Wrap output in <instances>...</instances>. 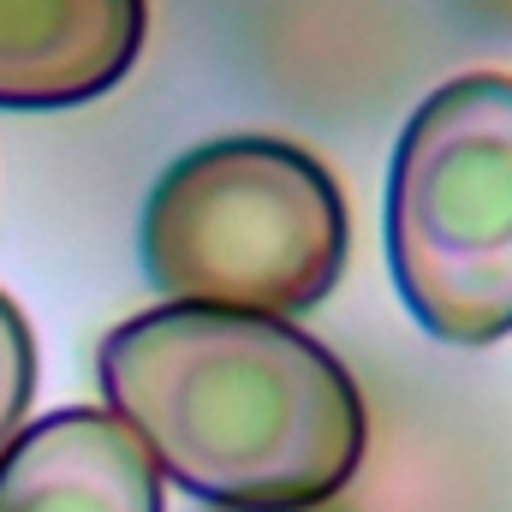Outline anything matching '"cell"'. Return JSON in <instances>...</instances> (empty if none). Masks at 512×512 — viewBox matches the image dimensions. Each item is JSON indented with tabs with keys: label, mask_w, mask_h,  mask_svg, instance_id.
<instances>
[{
	"label": "cell",
	"mask_w": 512,
	"mask_h": 512,
	"mask_svg": "<svg viewBox=\"0 0 512 512\" xmlns=\"http://www.w3.org/2000/svg\"><path fill=\"white\" fill-rule=\"evenodd\" d=\"M108 411L203 507L334 501L370 447L358 376L286 316L155 304L96 346Z\"/></svg>",
	"instance_id": "6da1fadb"
},
{
	"label": "cell",
	"mask_w": 512,
	"mask_h": 512,
	"mask_svg": "<svg viewBox=\"0 0 512 512\" xmlns=\"http://www.w3.org/2000/svg\"><path fill=\"white\" fill-rule=\"evenodd\" d=\"M137 256L167 304L304 316L352 256L346 191L310 149L233 131L185 149L149 185Z\"/></svg>",
	"instance_id": "7a4b0ae2"
},
{
	"label": "cell",
	"mask_w": 512,
	"mask_h": 512,
	"mask_svg": "<svg viewBox=\"0 0 512 512\" xmlns=\"http://www.w3.org/2000/svg\"><path fill=\"white\" fill-rule=\"evenodd\" d=\"M382 245L429 340H512V72L447 78L411 108L387 161Z\"/></svg>",
	"instance_id": "3957f363"
},
{
	"label": "cell",
	"mask_w": 512,
	"mask_h": 512,
	"mask_svg": "<svg viewBox=\"0 0 512 512\" xmlns=\"http://www.w3.org/2000/svg\"><path fill=\"white\" fill-rule=\"evenodd\" d=\"M143 36L149 0H0V108L54 114L108 96Z\"/></svg>",
	"instance_id": "277c9868"
},
{
	"label": "cell",
	"mask_w": 512,
	"mask_h": 512,
	"mask_svg": "<svg viewBox=\"0 0 512 512\" xmlns=\"http://www.w3.org/2000/svg\"><path fill=\"white\" fill-rule=\"evenodd\" d=\"M0 512H167L161 471L114 411L66 405L0 453Z\"/></svg>",
	"instance_id": "5b68a950"
},
{
	"label": "cell",
	"mask_w": 512,
	"mask_h": 512,
	"mask_svg": "<svg viewBox=\"0 0 512 512\" xmlns=\"http://www.w3.org/2000/svg\"><path fill=\"white\" fill-rule=\"evenodd\" d=\"M30 393H36V340H30L24 310L0 292V453L18 435V423L30 411Z\"/></svg>",
	"instance_id": "8992f818"
},
{
	"label": "cell",
	"mask_w": 512,
	"mask_h": 512,
	"mask_svg": "<svg viewBox=\"0 0 512 512\" xmlns=\"http://www.w3.org/2000/svg\"><path fill=\"white\" fill-rule=\"evenodd\" d=\"M209 512H245V507H209ZM268 512H346L340 501H316V507H268Z\"/></svg>",
	"instance_id": "52a82bcc"
}]
</instances>
